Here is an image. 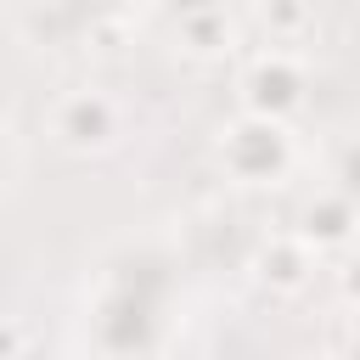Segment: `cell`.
<instances>
[{
	"instance_id": "6da1fadb",
	"label": "cell",
	"mask_w": 360,
	"mask_h": 360,
	"mask_svg": "<svg viewBox=\"0 0 360 360\" xmlns=\"http://www.w3.org/2000/svg\"><path fill=\"white\" fill-rule=\"evenodd\" d=\"M56 129H62L68 146H101V141L112 135V107H107L101 96H73V101L62 107Z\"/></svg>"
}]
</instances>
